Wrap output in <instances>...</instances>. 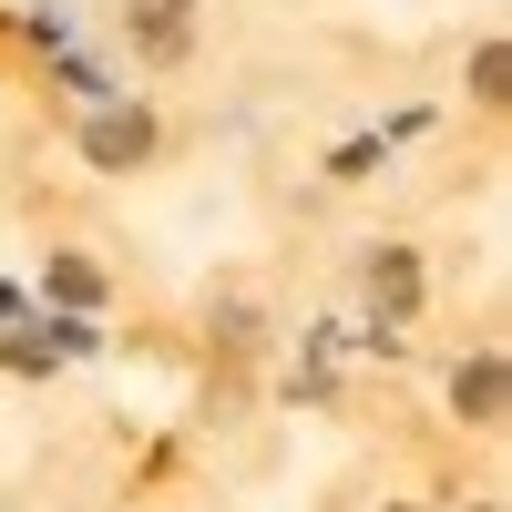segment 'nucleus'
Segmentation results:
<instances>
[{"mask_svg": "<svg viewBox=\"0 0 512 512\" xmlns=\"http://www.w3.org/2000/svg\"><path fill=\"white\" fill-rule=\"evenodd\" d=\"M154 154V123L144 113H103L93 123V164H144Z\"/></svg>", "mask_w": 512, "mask_h": 512, "instance_id": "1", "label": "nucleus"}, {"mask_svg": "<svg viewBox=\"0 0 512 512\" xmlns=\"http://www.w3.org/2000/svg\"><path fill=\"white\" fill-rule=\"evenodd\" d=\"M144 21V52H185V0H134Z\"/></svg>", "mask_w": 512, "mask_h": 512, "instance_id": "2", "label": "nucleus"}, {"mask_svg": "<svg viewBox=\"0 0 512 512\" xmlns=\"http://www.w3.org/2000/svg\"><path fill=\"white\" fill-rule=\"evenodd\" d=\"M52 297H72V308H93V297H103V277L82 267V256H52Z\"/></svg>", "mask_w": 512, "mask_h": 512, "instance_id": "3", "label": "nucleus"}, {"mask_svg": "<svg viewBox=\"0 0 512 512\" xmlns=\"http://www.w3.org/2000/svg\"><path fill=\"white\" fill-rule=\"evenodd\" d=\"M461 410H502V379H492V359H482L472 379H461Z\"/></svg>", "mask_w": 512, "mask_h": 512, "instance_id": "4", "label": "nucleus"}]
</instances>
